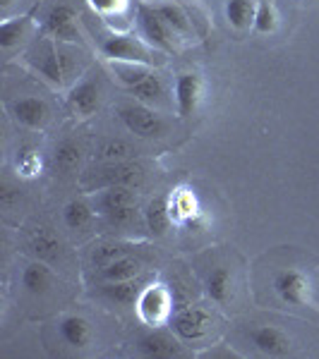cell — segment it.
<instances>
[{
	"label": "cell",
	"instance_id": "cell-1",
	"mask_svg": "<svg viewBox=\"0 0 319 359\" xmlns=\"http://www.w3.org/2000/svg\"><path fill=\"white\" fill-rule=\"evenodd\" d=\"M118 118L132 135L142 139H159L166 132V123L161 115L152 108L142 106V103H125L118 108Z\"/></svg>",
	"mask_w": 319,
	"mask_h": 359
},
{
	"label": "cell",
	"instance_id": "cell-2",
	"mask_svg": "<svg viewBox=\"0 0 319 359\" xmlns=\"http://www.w3.org/2000/svg\"><path fill=\"white\" fill-rule=\"evenodd\" d=\"M274 290L283 302L293 306H315L317 302L312 297V283L303 271L298 269H283L274 276Z\"/></svg>",
	"mask_w": 319,
	"mask_h": 359
},
{
	"label": "cell",
	"instance_id": "cell-3",
	"mask_svg": "<svg viewBox=\"0 0 319 359\" xmlns=\"http://www.w3.org/2000/svg\"><path fill=\"white\" fill-rule=\"evenodd\" d=\"M96 211L111 225L130 223L135 213V194L130 187H106L96 196Z\"/></svg>",
	"mask_w": 319,
	"mask_h": 359
},
{
	"label": "cell",
	"instance_id": "cell-4",
	"mask_svg": "<svg viewBox=\"0 0 319 359\" xmlns=\"http://www.w3.org/2000/svg\"><path fill=\"white\" fill-rule=\"evenodd\" d=\"M137 22H139V32L147 39L149 46L164 50V53H176V34L171 32V27L164 22V17L154 10V5L142 3L137 8Z\"/></svg>",
	"mask_w": 319,
	"mask_h": 359
},
{
	"label": "cell",
	"instance_id": "cell-5",
	"mask_svg": "<svg viewBox=\"0 0 319 359\" xmlns=\"http://www.w3.org/2000/svg\"><path fill=\"white\" fill-rule=\"evenodd\" d=\"M101 53L115 62H139V65H152V53L139 39L132 34H111L101 41Z\"/></svg>",
	"mask_w": 319,
	"mask_h": 359
},
{
	"label": "cell",
	"instance_id": "cell-6",
	"mask_svg": "<svg viewBox=\"0 0 319 359\" xmlns=\"http://www.w3.org/2000/svg\"><path fill=\"white\" fill-rule=\"evenodd\" d=\"M137 314L147 326H161L171 314V292H168V287L161 285V283L144 287L137 297Z\"/></svg>",
	"mask_w": 319,
	"mask_h": 359
},
{
	"label": "cell",
	"instance_id": "cell-7",
	"mask_svg": "<svg viewBox=\"0 0 319 359\" xmlns=\"http://www.w3.org/2000/svg\"><path fill=\"white\" fill-rule=\"evenodd\" d=\"M89 184H98V187H132V184L142 182V168L137 163H127V161H118V163H103L94 175L86 180Z\"/></svg>",
	"mask_w": 319,
	"mask_h": 359
},
{
	"label": "cell",
	"instance_id": "cell-8",
	"mask_svg": "<svg viewBox=\"0 0 319 359\" xmlns=\"http://www.w3.org/2000/svg\"><path fill=\"white\" fill-rule=\"evenodd\" d=\"M44 32L48 36H53L56 41H77L79 32H77V15L70 5H56L48 10V15L44 17Z\"/></svg>",
	"mask_w": 319,
	"mask_h": 359
},
{
	"label": "cell",
	"instance_id": "cell-9",
	"mask_svg": "<svg viewBox=\"0 0 319 359\" xmlns=\"http://www.w3.org/2000/svg\"><path fill=\"white\" fill-rule=\"evenodd\" d=\"M209 326H211V318L204 309L200 306H188V309H181L171 321L173 333L181 340H200L204 338Z\"/></svg>",
	"mask_w": 319,
	"mask_h": 359
},
{
	"label": "cell",
	"instance_id": "cell-10",
	"mask_svg": "<svg viewBox=\"0 0 319 359\" xmlns=\"http://www.w3.org/2000/svg\"><path fill=\"white\" fill-rule=\"evenodd\" d=\"M204 94V82L197 72H183L176 82V106L181 118H190Z\"/></svg>",
	"mask_w": 319,
	"mask_h": 359
},
{
	"label": "cell",
	"instance_id": "cell-11",
	"mask_svg": "<svg viewBox=\"0 0 319 359\" xmlns=\"http://www.w3.org/2000/svg\"><path fill=\"white\" fill-rule=\"evenodd\" d=\"M13 118L29 130H44L51 123V108L44 98L27 96L13 103Z\"/></svg>",
	"mask_w": 319,
	"mask_h": 359
},
{
	"label": "cell",
	"instance_id": "cell-12",
	"mask_svg": "<svg viewBox=\"0 0 319 359\" xmlns=\"http://www.w3.org/2000/svg\"><path fill=\"white\" fill-rule=\"evenodd\" d=\"M67 103L77 115L89 118L101 108V86H98L96 79H82V82L70 89Z\"/></svg>",
	"mask_w": 319,
	"mask_h": 359
},
{
	"label": "cell",
	"instance_id": "cell-13",
	"mask_svg": "<svg viewBox=\"0 0 319 359\" xmlns=\"http://www.w3.org/2000/svg\"><path fill=\"white\" fill-rule=\"evenodd\" d=\"M250 340H252V345L262 352V355H269V357H283V355H288L291 347H293L291 338H288V335L276 326L254 328V331L250 333Z\"/></svg>",
	"mask_w": 319,
	"mask_h": 359
},
{
	"label": "cell",
	"instance_id": "cell-14",
	"mask_svg": "<svg viewBox=\"0 0 319 359\" xmlns=\"http://www.w3.org/2000/svg\"><path fill=\"white\" fill-rule=\"evenodd\" d=\"M39 72L44 74L48 82H53L58 86H63L67 82V77L72 74V57L67 53H63V50H58L56 46H51V48H46V53L41 57V62H39Z\"/></svg>",
	"mask_w": 319,
	"mask_h": 359
},
{
	"label": "cell",
	"instance_id": "cell-15",
	"mask_svg": "<svg viewBox=\"0 0 319 359\" xmlns=\"http://www.w3.org/2000/svg\"><path fill=\"white\" fill-rule=\"evenodd\" d=\"M137 352L144 357H154V359H164V357H176L181 352L178 347V340L171 338L168 333H161V331H149L144 335L137 338Z\"/></svg>",
	"mask_w": 319,
	"mask_h": 359
},
{
	"label": "cell",
	"instance_id": "cell-16",
	"mask_svg": "<svg viewBox=\"0 0 319 359\" xmlns=\"http://www.w3.org/2000/svg\"><path fill=\"white\" fill-rule=\"evenodd\" d=\"M58 331H60V338L65 340L70 347H86L94 338V331H91V323L86 321L84 316H65L58 323Z\"/></svg>",
	"mask_w": 319,
	"mask_h": 359
},
{
	"label": "cell",
	"instance_id": "cell-17",
	"mask_svg": "<svg viewBox=\"0 0 319 359\" xmlns=\"http://www.w3.org/2000/svg\"><path fill=\"white\" fill-rule=\"evenodd\" d=\"M204 290L211 302L228 304L230 297H233V273H230V269L216 266L214 271H209V276L204 280Z\"/></svg>",
	"mask_w": 319,
	"mask_h": 359
},
{
	"label": "cell",
	"instance_id": "cell-18",
	"mask_svg": "<svg viewBox=\"0 0 319 359\" xmlns=\"http://www.w3.org/2000/svg\"><path fill=\"white\" fill-rule=\"evenodd\" d=\"M144 218H147V228L149 233L161 237L166 235V230L171 228L173 223V213H171V196L161 194L156 199L149 201L147 211H144Z\"/></svg>",
	"mask_w": 319,
	"mask_h": 359
},
{
	"label": "cell",
	"instance_id": "cell-19",
	"mask_svg": "<svg viewBox=\"0 0 319 359\" xmlns=\"http://www.w3.org/2000/svg\"><path fill=\"white\" fill-rule=\"evenodd\" d=\"M142 273V262L132 257H120L115 262L101 266L98 280L101 283H118V280H135Z\"/></svg>",
	"mask_w": 319,
	"mask_h": 359
},
{
	"label": "cell",
	"instance_id": "cell-20",
	"mask_svg": "<svg viewBox=\"0 0 319 359\" xmlns=\"http://www.w3.org/2000/svg\"><path fill=\"white\" fill-rule=\"evenodd\" d=\"M22 285H25V290L29 294H46L51 290V285H53V273H51V269L41 262H34L29 264L25 269V273H22Z\"/></svg>",
	"mask_w": 319,
	"mask_h": 359
},
{
	"label": "cell",
	"instance_id": "cell-21",
	"mask_svg": "<svg viewBox=\"0 0 319 359\" xmlns=\"http://www.w3.org/2000/svg\"><path fill=\"white\" fill-rule=\"evenodd\" d=\"M154 10L164 17V22L171 27V32L176 34V39H188L190 34H193L190 17L183 13V8L178 3H154Z\"/></svg>",
	"mask_w": 319,
	"mask_h": 359
},
{
	"label": "cell",
	"instance_id": "cell-22",
	"mask_svg": "<svg viewBox=\"0 0 319 359\" xmlns=\"http://www.w3.org/2000/svg\"><path fill=\"white\" fill-rule=\"evenodd\" d=\"M139 287L135 280H118V283H101L98 285V294L106 297L108 302L115 304H132L139 297Z\"/></svg>",
	"mask_w": 319,
	"mask_h": 359
},
{
	"label": "cell",
	"instance_id": "cell-23",
	"mask_svg": "<svg viewBox=\"0 0 319 359\" xmlns=\"http://www.w3.org/2000/svg\"><path fill=\"white\" fill-rule=\"evenodd\" d=\"M130 94L137 96L142 103H152V106H164L166 103V86L156 72H152L147 79H142L139 84L132 86Z\"/></svg>",
	"mask_w": 319,
	"mask_h": 359
},
{
	"label": "cell",
	"instance_id": "cell-24",
	"mask_svg": "<svg viewBox=\"0 0 319 359\" xmlns=\"http://www.w3.org/2000/svg\"><path fill=\"white\" fill-rule=\"evenodd\" d=\"M29 25H32V15H22V17H15V20H5L3 25H0V48L3 50L15 48V46L27 36Z\"/></svg>",
	"mask_w": 319,
	"mask_h": 359
},
{
	"label": "cell",
	"instance_id": "cell-25",
	"mask_svg": "<svg viewBox=\"0 0 319 359\" xmlns=\"http://www.w3.org/2000/svg\"><path fill=\"white\" fill-rule=\"evenodd\" d=\"M29 247H32V252L37 254L41 262H56V259L63 257L60 240H58L53 233H48V230H39V233L32 237Z\"/></svg>",
	"mask_w": 319,
	"mask_h": 359
},
{
	"label": "cell",
	"instance_id": "cell-26",
	"mask_svg": "<svg viewBox=\"0 0 319 359\" xmlns=\"http://www.w3.org/2000/svg\"><path fill=\"white\" fill-rule=\"evenodd\" d=\"M254 15H257L254 0H228L226 3V20L235 29H247L254 25Z\"/></svg>",
	"mask_w": 319,
	"mask_h": 359
},
{
	"label": "cell",
	"instance_id": "cell-27",
	"mask_svg": "<svg viewBox=\"0 0 319 359\" xmlns=\"http://www.w3.org/2000/svg\"><path fill=\"white\" fill-rule=\"evenodd\" d=\"M94 218V208L86 204L84 199H72L70 204L63 208V221L70 230H82L91 223Z\"/></svg>",
	"mask_w": 319,
	"mask_h": 359
},
{
	"label": "cell",
	"instance_id": "cell-28",
	"mask_svg": "<svg viewBox=\"0 0 319 359\" xmlns=\"http://www.w3.org/2000/svg\"><path fill=\"white\" fill-rule=\"evenodd\" d=\"M53 161H56L58 170L70 172L79 165V161H82V149H79V144L72 142V139H63L53 151Z\"/></svg>",
	"mask_w": 319,
	"mask_h": 359
},
{
	"label": "cell",
	"instance_id": "cell-29",
	"mask_svg": "<svg viewBox=\"0 0 319 359\" xmlns=\"http://www.w3.org/2000/svg\"><path fill=\"white\" fill-rule=\"evenodd\" d=\"M111 67H113V74L127 86V89H132V86L139 84L142 79H147L149 74H152L149 65H139V62H115V60H111Z\"/></svg>",
	"mask_w": 319,
	"mask_h": 359
},
{
	"label": "cell",
	"instance_id": "cell-30",
	"mask_svg": "<svg viewBox=\"0 0 319 359\" xmlns=\"http://www.w3.org/2000/svg\"><path fill=\"white\" fill-rule=\"evenodd\" d=\"M98 161L103 163H118V161H127L132 156V147L123 139H106V142L98 144L96 149Z\"/></svg>",
	"mask_w": 319,
	"mask_h": 359
},
{
	"label": "cell",
	"instance_id": "cell-31",
	"mask_svg": "<svg viewBox=\"0 0 319 359\" xmlns=\"http://www.w3.org/2000/svg\"><path fill=\"white\" fill-rule=\"evenodd\" d=\"M127 252H130V247H127L125 242H103V245H98L94 249V254H91V262L101 269V266L111 264V262H115V259L127 257Z\"/></svg>",
	"mask_w": 319,
	"mask_h": 359
},
{
	"label": "cell",
	"instance_id": "cell-32",
	"mask_svg": "<svg viewBox=\"0 0 319 359\" xmlns=\"http://www.w3.org/2000/svg\"><path fill=\"white\" fill-rule=\"evenodd\" d=\"M254 29L259 34H271L276 29V10L271 3H259L257 5V15H254Z\"/></svg>",
	"mask_w": 319,
	"mask_h": 359
},
{
	"label": "cell",
	"instance_id": "cell-33",
	"mask_svg": "<svg viewBox=\"0 0 319 359\" xmlns=\"http://www.w3.org/2000/svg\"><path fill=\"white\" fill-rule=\"evenodd\" d=\"M39 168H41V158H39L34 151H25V154L17 156V170H20L25 177H34L39 172Z\"/></svg>",
	"mask_w": 319,
	"mask_h": 359
},
{
	"label": "cell",
	"instance_id": "cell-34",
	"mask_svg": "<svg viewBox=\"0 0 319 359\" xmlns=\"http://www.w3.org/2000/svg\"><path fill=\"white\" fill-rule=\"evenodd\" d=\"M89 5L101 15H111V13H118L123 8V0H89Z\"/></svg>",
	"mask_w": 319,
	"mask_h": 359
},
{
	"label": "cell",
	"instance_id": "cell-35",
	"mask_svg": "<svg viewBox=\"0 0 319 359\" xmlns=\"http://www.w3.org/2000/svg\"><path fill=\"white\" fill-rule=\"evenodd\" d=\"M15 196H17V192H15L13 184H10V182H3V184H0V201H3L5 206L13 204Z\"/></svg>",
	"mask_w": 319,
	"mask_h": 359
},
{
	"label": "cell",
	"instance_id": "cell-36",
	"mask_svg": "<svg viewBox=\"0 0 319 359\" xmlns=\"http://www.w3.org/2000/svg\"><path fill=\"white\" fill-rule=\"evenodd\" d=\"M10 3H13V0H0V8L8 10V8H10Z\"/></svg>",
	"mask_w": 319,
	"mask_h": 359
}]
</instances>
